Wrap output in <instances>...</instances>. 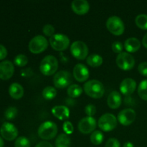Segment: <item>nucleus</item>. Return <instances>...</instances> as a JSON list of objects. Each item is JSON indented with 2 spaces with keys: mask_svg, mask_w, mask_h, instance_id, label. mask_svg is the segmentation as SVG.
Masks as SVG:
<instances>
[{
  "mask_svg": "<svg viewBox=\"0 0 147 147\" xmlns=\"http://www.w3.org/2000/svg\"><path fill=\"white\" fill-rule=\"evenodd\" d=\"M83 88L86 94L93 98H100L104 94V86L99 80H88L85 83Z\"/></svg>",
  "mask_w": 147,
  "mask_h": 147,
  "instance_id": "f257e3e1",
  "label": "nucleus"
},
{
  "mask_svg": "<svg viewBox=\"0 0 147 147\" xmlns=\"http://www.w3.org/2000/svg\"><path fill=\"white\" fill-rule=\"evenodd\" d=\"M38 135L42 139L50 140L55 137L57 134V126L55 123L50 121L43 122L38 128Z\"/></svg>",
  "mask_w": 147,
  "mask_h": 147,
  "instance_id": "f03ea898",
  "label": "nucleus"
},
{
  "mask_svg": "<svg viewBox=\"0 0 147 147\" xmlns=\"http://www.w3.org/2000/svg\"><path fill=\"white\" fill-rule=\"evenodd\" d=\"M58 68V61L57 59L52 55L45 56L42 60L40 65V69L42 73L45 76L53 75Z\"/></svg>",
  "mask_w": 147,
  "mask_h": 147,
  "instance_id": "7ed1b4c3",
  "label": "nucleus"
},
{
  "mask_svg": "<svg viewBox=\"0 0 147 147\" xmlns=\"http://www.w3.org/2000/svg\"><path fill=\"white\" fill-rule=\"evenodd\" d=\"M50 43L53 49L58 51L65 50L70 44V39L67 35L61 33L54 34L50 37Z\"/></svg>",
  "mask_w": 147,
  "mask_h": 147,
  "instance_id": "20e7f679",
  "label": "nucleus"
},
{
  "mask_svg": "<svg viewBox=\"0 0 147 147\" xmlns=\"http://www.w3.org/2000/svg\"><path fill=\"white\" fill-rule=\"evenodd\" d=\"M107 29L115 35H121L123 33L125 25L121 19L118 16H111L106 21Z\"/></svg>",
  "mask_w": 147,
  "mask_h": 147,
  "instance_id": "39448f33",
  "label": "nucleus"
},
{
  "mask_svg": "<svg viewBox=\"0 0 147 147\" xmlns=\"http://www.w3.org/2000/svg\"><path fill=\"white\" fill-rule=\"evenodd\" d=\"M98 125L101 130L104 131H110L117 126V119L112 113H106L99 118Z\"/></svg>",
  "mask_w": 147,
  "mask_h": 147,
  "instance_id": "423d86ee",
  "label": "nucleus"
},
{
  "mask_svg": "<svg viewBox=\"0 0 147 147\" xmlns=\"http://www.w3.org/2000/svg\"><path fill=\"white\" fill-rule=\"evenodd\" d=\"M73 82V76L71 73L66 70L58 71L53 78V83L55 87L58 88H64L70 86Z\"/></svg>",
  "mask_w": 147,
  "mask_h": 147,
  "instance_id": "0eeeda50",
  "label": "nucleus"
},
{
  "mask_svg": "<svg viewBox=\"0 0 147 147\" xmlns=\"http://www.w3.org/2000/svg\"><path fill=\"white\" fill-rule=\"evenodd\" d=\"M48 41L42 35H37L33 37L29 42V50L34 54L40 53L47 49Z\"/></svg>",
  "mask_w": 147,
  "mask_h": 147,
  "instance_id": "6e6552de",
  "label": "nucleus"
},
{
  "mask_svg": "<svg viewBox=\"0 0 147 147\" xmlns=\"http://www.w3.org/2000/svg\"><path fill=\"white\" fill-rule=\"evenodd\" d=\"M116 64L122 70H129L134 66V57L130 53L121 52L116 57Z\"/></svg>",
  "mask_w": 147,
  "mask_h": 147,
  "instance_id": "1a4fd4ad",
  "label": "nucleus"
},
{
  "mask_svg": "<svg viewBox=\"0 0 147 147\" xmlns=\"http://www.w3.org/2000/svg\"><path fill=\"white\" fill-rule=\"evenodd\" d=\"M70 52L78 60H84L88 54V47L84 42L77 40L72 43L70 46Z\"/></svg>",
  "mask_w": 147,
  "mask_h": 147,
  "instance_id": "9d476101",
  "label": "nucleus"
},
{
  "mask_svg": "<svg viewBox=\"0 0 147 147\" xmlns=\"http://www.w3.org/2000/svg\"><path fill=\"white\" fill-rule=\"evenodd\" d=\"M0 134L4 139L7 141H12L17 138L18 130L14 124L9 122H4L0 129Z\"/></svg>",
  "mask_w": 147,
  "mask_h": 147,
  "instance_id": "9b49d317",
  "label": "nucleus"
},
{
  "mask_svg": "<svg viewBox=\"0 0 147 147\" xmlns=\"http://www.w3.org/2000/svg\"><path fill=\"white\" fill-rule=\"evenodd\" d=\"M96 127V121L92 116L84 117L79 121L78 129L83 134H90L93 132Z\"/></svg>",
  "mask_w": 147,
  "mask_h": 147,
  "instance_id": "f8f14e48",
  "label": "nucleus"
},
{
  "mask_svg": "<svg viewBox=\"0 0 147 147\" xmlns=\"http://www.w3.org/2000/svg\"><path fill=\"white\" fill-rule=\"evenodd\" d=\"M136 113L132 109H125L121 111L118 115V121L124 126H129L134 121Z\"/></svg>",
  "mask_w": 147,
  "mask_h": 147,
  "instance_id": "ddd939ff",
  "label": "nucleus"
},
{
  "mask_svg": "<svg viewBox=\"0 0 147 147\" xmlns=\"http://www.w3.org/2000/svg\"><path fill=\"white\" fill-rule=\"evenodd\" d=\"M14 67L13 63L9 60H4L0 63V79L8 80L13 76Z\"/></svg>",
  "mask_w": 147,
  "mask_h": 147,
  "instance_id": "4468645a",
  "label": "nucleus"
},
{
  "mask_svg": "<svg viewBox=\"0 0 147 147\" xmlns=\"http://www.w3.org/2000/svg\"><path fill=\"white\" fill-rule=\"evenodd\" d=\"M73 76L78 82H84L89 78V70L87 66L78 63L73 68Z\"/></svg>",
  "mask_w": 147,
  "mask_h": 147,
  "instance_id": "2eb2a0df",
  "label": "nucleus"
},
{
  "mask_svg": "<svg viewBox=\"0 0 147 147\" xmlns=\"http://www.w3.org/2000/svg\"><path fill=\"white\" fill-rule=\"evenodd\" d=\"M136 88V83L134 79L132 78H125L121 81L120 84L121 92L123 95L129 96V95L132 94L135 91Z\"/></svg>",
  "mask_w": 147,
  "mask_h": 147,
  "instance_id": "dca6fc26",
  "label": "nucleus"
},
{
  "mask_svg": "<svg viewBox=\"0 0 147 147\" xmlns=\"http://www.w3.org/2000/svg\"><path fill=\"white\" fill-rule=\"evenodd\" d=\"M72 9L78 14H84L88 11L90 4L86 0H74L72 1Z\"/></svg>",
  "mask_w": 147,
  "mask_h": 147,
  "instance_id": "f3484780",
  "label": "nucleus"
},
{
  "mask_svg": "<svg viewBox=\"0 0 147 147\" xmlns=\"http://www.w3.org/2000/svg\"><path fill=\"white\" fill-rule=\"evenodd\" d=\"M122 98L120 93L116 90L111 92L107 98L108 106L111 109H118L121 105Z\"/></svg>",
  "mask_w": 147,
  "mask_h": 147,
  "instance_id": "a211bd4d",
  "label": "nucleus"
},
{
  "mask_svg": "<svg viewBox=\"0 0 147 147\" xmlns=\"http://www.w3.org/2000/svg\"><path fill=\"white\" fill-rule=\"evenodd\" d=\"M52 113L55 117L60 120L68 119L70 116V110L65 106H55L52 109Z\"/></svg>",
  "mask_w": 147,
  "mask_h": 147,
  "instance_id": "6ab92c4d",
  "label": "nucleus"
},
{
  "mask_svg": "<svg viewBox=\"0 0 147 147\" xmlns=\"http://www.w3.org/2000/svg\"><path fill=\"white\" fill-rule=\"evenodd\" d=\"M125 49L129 53H135L141 47V42L139 39L136 37H129L124 42Z\"/></svg>",
  "mask_w": 147,
  "mask_h": 147,
  "instance_id": "aec40b11",
  "label": "nucleus"
},
{
  "mask_svg": "<svg viewBox=\"0 0 147 147\" xmlns=\"http://www.w3.org/2000/svg\"><path fill=\"white\" fill-rule=\"evenodd\" d=\"M9 93L14 99H20L24 95V88L19 83H14L9 88Z\"/></svg>",
  "mask_w": 147,
  "mask_h": 147,
  "instance_id": "412c9836",
  "label": "nucleus"
},
{
  "mask_svg": "<svg viewBox=\"0 0 147 147\" xmlns=\"http://www.w3.org/2000/svg\"><path fill=\"white\" fill-rule=\"evenodd\" d=\"M70 145H71L70 138L66 134H61L56 138V147H70Z\"/></svg>",
  "mask_w": 147,
  "mask_h": 147,
  "instance_id": "4be33fe9",
  "label": "nucleus"
},
{
  "mask_svg": "<svg viewBox=\"0 0 147 147\" xmlns=\"http://www.w3.org/2000/svg\"><path fill=\"white\" fill-rule=\"evenodd\" d=\"M87 63L91 67H98L103 63V57L98 54H91L87 57Z\"/></svg>",
  "mask_w": 147,
  "mask_h": 147,
  "instance_id": "5701e85b",
  "label": "nucleus"
},
{
  "mask_svg": "<svg viewBox=\"0 0 147 147\" xmlns=\"http://www.w3.org/2000/svg\"><path fill=\"white\" fill-rule=\"evenodd\" d=\"M67 94L71 98H77L80 96L83 93V88L78 84L70 85L67 88Z\"/></svg>",
  "mask_w": 147,
  "mask_h": 147,
  "instance_id": "b1692460",
  "label": "nucleus"
},
{
  "mask_svg": "<svg viewBox=\"0 0 147 147\" xmlns=\"http://www.w3.org/2000/svg\"><path fill=\"white\" fill-rule=\"evenodd\" d=\"M90 139L92 144L95 145H99L103 142L104 139V135L100 131L96 130L92 132Z\"/></svg>",
  "mask_w": 147,
  "mask_h": 147,
  "instance_id": "393cba45",
  "label": "nucleus"
},
{
  "mask_svg": "<svg viewBox=\"0 0 147 147\" xmlns=\"http://www.w3.org/2000/svg\"><path fill=\"white\" fill-rule=\"evenodd\" d=\"M57 95V90L53 86H47L42 90V96L47 100L53 99Z\"/></svg>",
  "mask_w": 147,
  "mask_h": 147,
  "instance_id": "a878e982",
  "label": "nucleus"
},
{
  "mask_svg": "<svg viewBox=\"0 0 147 147\" xmlns=\"http://www.w3.org/2000/svg\"><path fill=\"white\" fill-rule=\"evenodd\" d=\"M138 94L143 100H147V79L143 80L138 87Z\"/></svg>",
  "mask_w": 147,
  "mask_h": 147,
  "instance_id": "bb28decb",
  "label": "nucleus"
},
{
  "mask_svg": "<svg viewBox=\"0 0 147 147\" xmlns=\"http://www.w3.org/2000/svg\"><path fill=\"white\" fill-rule=\"evenodd\" d=\"M136 24L142 30H147V14H141L136 16L135 19Z\"/></svg>",
  "mask_w": 147,
  "mask_h": 147,
  "instance_id": "cd10ccee",
  "label": "nucleus"
},
{
  "mask_svg": "<svg viewBox=\"0 0 147 147\" xmlns=\"http://www.w3.org/2000/svg\"><path fill=\"white\" fill-rule=\"evenodd\" d=\"M14 63L17 66L23 67V66L26 65L27 64V63H28V58H27V57L25 55L20 54L14 57Z\"/></svg>",
  "mask_w": 147,
  "mask_h": 147,
  "instance_id": "c85d7f7f",
  "label": "nucleus"
},
{
  "mask_svg": "<svg viewBox=\"0 0 147 147\" xmlns=\"http://www.w3.org/2000/svg\"><path fill=\"white\" fill-rule=\"evenodd\" d=\"M15 147H30V142L25 136H20L17 138L14 143Z\"/></svg>",
  "mask_w": 147,
  "mask_h": 147,
  "instance_id": "c756f323",
  "label": "nucleus"
},
{
  "mask_svg": "<svg viewBox=\"0 0 147 147\" xmlns=\"http://www.w3.org/2000/svg\"><path fill=\"white\" fill-rule=\"evenodd\" d=\"M17 109L16 107H9L8 109H7V110L5 111V113H4V116L5 118L8 120H12L14 118L17 116Z\"/></svg>",
  "mask_w": 147,
  "mask_h": 147,
  "instance_id": "7c9ffc66",
  "label": "nucleus"
},
{
  "mask_svg": "<svg viewBox=\"0 0 147 147\" xmlns=\"http://www.w3.org/2000/svg\"><path fill=\"white\" fill-rule=\"evenodd\" d=\"M43 33H44L45 35L47 36H53L55 33V28L52 24H47L43 27L42 29Z\"/></svg>",
  "mask_w": 147,
  "mask_h": 147,
  "instance_id": "2f4dec72",
  "label": "nucleus"
},
{
  "mask_svg": "<svg viewBox=\"0 0 147 147\" xmlns=\"http://www.w3.org/2000/svg\"><path fill=\"white\" fill-rule=\"evenodd\" d=\"M63 128L66 134H71L73 132V130H74V128H73L72 123L70 121H65L63 123Z\"/></svg>",
  "mask_w": 147,
  "mask_h": 147,
  "instance_id": "473e14b6",
  "label": "nucleus"
},
{
  "mask_svg": "<svg viewBox=\"0 0 147 147\" xmlns=\"http://www.w3.org/2000/svg\"><path fill=\"white\" fill-rule=\"evenodd\" d=\"M105 147H121V144L116 138H111L106 142Z\"/></svg>",
  "mask_w": 147,
  "mask_h": 147,
  "instance_id": "72a5a7b5",
  "label": "nucleus"
},
{
  "mask_svg": "<svg viewBox=\"0 0 147 147\" xmlns=\"http://www.w3.org/2000/svg\"><path fill=\"white\" fill-rule=\"evenodd\" d=\"M85 112L88 116H93L96 113V107L93 104H88L85 107Z\"/></svg>",
  "mask_w": 147,
  "mask_h": 147,
  "instance_id": "f704fd0d",
  "label": "nucleus"
},
{
  "mask_svg": "<svg viewBox=\"0 0 147 147\" xmlns=\"http://www.w3.org/2000/svg\"><path fill=\"white\" fill-rule=\"evenodd\" d=\"M112 50L114 53H121L122 50L123 48V45L121 42L119 41H116V42H113L112 43Z\"/></svg>",
  "mask_w": 147,
  "mask_h": 147,
  "instance_id": "c9c22d12",
  "label": "nucleus"
},
{
  "mask_svg": "<svg viewBox=\"0 0 147 147\" xmlns=\"http://www.w3.org/2000/svg\"><path fill=\"white\" fill-rule=\"evenodd\" d=\"M138 70L144 76L147 77V62H143L138 66Z\"/></svg>",
  "mask_w": 147,
  "mask_h": 147,
  "instance_id": "e433bc0d",
  "label": "nucleus"
},
{
  "mask_svg": "<svg viewBox=\"0 0 147 147\" xmlns=\"http://www.w3.org/2000/svg\"><path fill=\"white\" fill-rule=\"evenodd\" d=\"M7 55V50L2 45H0V60L5 58Z\"/></svg>",
  "mask_w": 147,
  "mask_h": 147,
  "instance_id": "4c0bfd02",
  "label": "nucleus"
},
{
  "mask_svg": "<svg viewBox=\"0 0 147 147\" xmlns=\"http://www.w3.org/2000/svg\"><path fill=\"white\" fill-rule=\"evenodd\" d=\"M35 147H53V146L47 142H40L36 145Z\"/></svg>",
  "mask_w": 147,
  "mask_h": 147,
  "instance_id": "58836bf2",
  "label": "nucleus"
},
{
  "mask_svg": "<svg viewBox=\"0 0 147 147\" xmlns=\"http://www.w3.org/2000/svg\"><path fill=\"white\" fill-rule=\"evenodd\" d=\"M142 43H143V45L146 48H147V32L146 33V34L144 36L143 40H142Z\"/></svg>",
  "mask_w": 147,
  "mask_h": 147,
  "instance_id": "ea45409f",
  "label": "nucleus"
},
{
  "mask_svg": "<svg viewBox=\"0 0 147 147\" xmlns=\"http://www.w3.org/2000/svg\"><path fill=\"white\" fill-rule=\"evenodd\" d=\"M123 147H134V146L133 143H131V142H126L123 144Z\"/></svg>",
  "mask_w": 147,
  "mask_h": 147,
  "instance_id": "a19ab883",
  "label": "nucleus"
},
{
  "mask_svg": "<svg viewBox=\"0 0 147 147\" xmlns=\"http://www.w3.org/2000/svg\"><path fill=\"white\" fill-rule=\"evenodd\" d=\"M4 141H3L2 138L0 136V147H4Z\"/></svg>",
  "mask_w": 147,
  "mask_h": 147,
  "instance_id": "79ce46f5",
  "label": "nucleus"
}]
</instances>
